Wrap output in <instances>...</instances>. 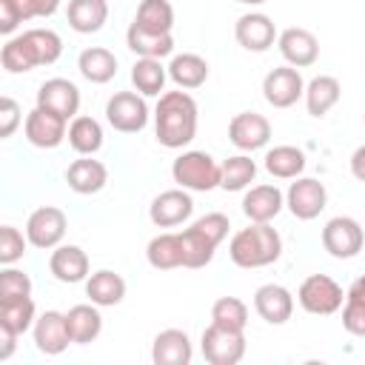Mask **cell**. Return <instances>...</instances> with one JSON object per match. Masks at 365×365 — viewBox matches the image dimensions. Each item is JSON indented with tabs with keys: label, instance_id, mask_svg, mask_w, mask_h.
Returning <instances> with one entry per match:
<instances>
[{
	"label": "cell",
	"instance_id": "26",
	"mask_svg": "<svg viewBox=\"0 0 365 365\" xmlns=\"http://www.w3.org/2000/svg\"><path fill=\"white\" fill-rule=\"evenodd\" d=\"M145 259L157 271L182 268L185 265V254H182V237H180V231H163V234L151 237L148 245H145Z\"/></svg>",
	"mask_w": 365,
	"mask_h": 365
},
{
	"label": "cell",
	"instance_id": "14",
	"mask_svg": "<svg viewBox=\"0 0 365 365\" xmlns=\"http://www.w3.org/2000/svg\"><path fill=\"white\" fill-rule=\"evenodd\" d=\"M194 214V200H191V191L185 188H168V191H160L151 205H148V220L157 225V228H177L182 222H188Z\"/></svg>",
	"mask_w": 365,
	"mask_h": 365
},
{
	"label": "cell",
	"instance_id": "32",
	"mask_svg": "<svg viewBox=\"0 0 365 365\" xmlns=\"http://www.w3.org/2000/svg\"><path fill=\"white\" fill-rule=\"evenodd\" d=\"M305 163H308L305 151L297 148V145H288V143L268 148L265 157H262V165L274 180H297V177H302Z\"/></svg>",
	"mask_w": 365,
	"mask_h": 365
},
{
	"label": "cell",
	"instance_id": "40",
	"mask_svg": "<svg viewBox=\"0 0 365 365\" xmlns=\"http://www.w3.org/2000/svg\"><path fill=\"white\" fill-rule=\"evenodd\" d=\"M211 322L231 328V331H245L248 325V305L240 297H220L211 305Z\"/></svg>",
	"mask_w": 365,
	"mask_h": 365
},
{
	"label": "cell",
	"instance_id": "24",
	"mask_svg": "<svg viewBox=\"0 0 365 365\" xmlns=\"http://www.w3.org/2000/svg\"><path fill=\"white\" fill-rule=\"evenodd\" d=\"M194 359L191 336L182 328H165L151 342V362L154 365H188Z\"/></svg>",
	"mask_w": 365,
	"mask_h": 365
},
{
	"label": "cell",
	"instance_id": "29",
	"mask_svg": "<svg viewBox=\"0 0 365 365\" xmlns=\"http://www.w3.org/2000/svg\"><path fill=\"white\" fill-rule=\"evenodd\" d=\"M77 71L83 74V80H88L94 86H106L117 74V57L106 46H88L77 57Z\"/></svg>",
	"mask_w": 365,
	"mask_h": 365
},
{
	"label": "cell",
	"instance_id": "25",
	"mask_svg": "<svg viewBox=\"0 0 365 365\" xmlns=\"http://www.w3.org/2000/svg\"><path fill=\"white\" fill-rule=\"evenodd\" d=\"M66 182L74 194L80 197H91V194H100L108 182V168L106 163L94 160V157H80L74 160L68 168H66Z\"/></svg>",
	"mask_w": 365,
	"mask_h": 365
},
{
	"label": "cell",
	"instance_id": "30",
	"mask_svg": "<svg viewBox=\"0 0 365 365\" xmlns=\"http://www.w3.org/2000/svg\"><path fill=\"white\" fill-rule=\"evenodd\" d=\"M168 80L177 88L194 91V88L205 86V80H208V60L200 57V54H194V51L174 54L171 63H168Z\"/></svg>",
	"mask_w": 365,
	"mask_h": 365
},
{
	"label": "cell",
	"instance_id": "22",
	"mask_svg": "<svg viewBox=\"0 0 365 365\" xmlns=\"http://www.w3.org/2000/svg\"><path fill=\"white\" fill-rule=\"evenodd\" d=\"M48 271L57 282H66V285H77V282H86L88 274H91V262H88V254L80 248V245H57L48 257Z\"/></svg>",
	"mask_w": 365,
	"mask_h": 365
},
{
	"label": "cell",
	"instance_id": "15",
	"mask_svg": "<svg viewBox=\"0 0 365 365\" xmlns=\"http://www.w3.org/2000/svg\"><path fill=\"white\" fill-rule=\"evenodd\" d=\"M228 140L234 148H240L245 154L259 151L271 143V123H268V117H262L257 111H240L228 123Z\"/></svg>",
	"mask_w": 365,
	"mask_h": 365
},
{
	"label": "cell",
	"instance_id": "43",
	"mask_svg": "<svg viewBox=\"0 0 365 365\" xmlns=\"http://www.w3.org/2000/svg\"><path fill=\"white\" fill-rule=\"evenodd\" d=\"M342 328L351 336L365 339V299L345 297V302H342Z\"/></svg>",
	"mask_w": 365,
	"mask_h": 365
},
{
	"label": "cell",
	"instance_id": "42",
	"mask_svg": "<svg viewBox=\"0 0 365 365\" xmlns=\"http://www.w3.org/2000/svg\"><path fill=\"white\" fill-rule=\"evenodd\" d=\"M29 245H31L29 237L23 231H17L14 225H3L0 228V262L3 265H14L17 259H23Z\"/></svg>",
	"mask_w": 365,
	"mask_h": 365
},
{
	"label": "cell",
	"instance_id": "44",
	"mask_svg": "<svg viewBox=\"0 0 365 365\" xmlns=\"http://www.w3.org/2000/svg\"><path fill=\"white\" fill-rule=\"evenodd\" d=\"M23 123V111H20V106H17V100L14 97H0V137L3 140H9L14 131H17V125Z\"/></svg>",
	"mask_w": 365,
	"mask_h": 365
},
{
	"label": "cell",
	"instance_id": "17",
	"mask_svg": "<svg viewBox=\"0 0 365 365\" xmlns=\"http://www.w3.org/2000/svg\"><path fill=\"white\" fill-rule=\"evenodd\" d=\"M277 48L282 54V60L294 68H308L319 60V40L314 31L302 29V26H288L279 31L277 37Z\"/></svg>",
	"mask_w": 365,
	"mask_h": 365
},
{
	"label": "cell",
	"instance_id": "39",
	"mask_svg": "<svg viewBox=\"0 0 365 365\" xmlns=\"http://www.w3.org/2000/svg\"><path fill=\"white\" fill-rule=\"evenodd\" d=\"M34 319H37V308H34V299L31 297L0 302V325H9L20 336L34 328Z\"/></svg>",
	"mask_w": 365,
	"mask_h": 365
},
{
	"label": "cell",
	"instance_id": "7",
	"mask_svg": "<svg viewBox=\"0 0 365 365\" xmlns=\"http://www.w3.org/2000/svg\"><path fill=\"white\" fill-rule=\"evenodd\" d=\"M151 108L140 91H114L106 103V120L120 134H140L148 125Z\"/></svg>",
	"mask_w": 365,
	"mask_h": 365
},
{
	"label": "cell",
	"instance_id": "21",
	"mask_svg": "<svg viewBox=\"0 0 365 365\" xmlns=\"http://www.w3.org/2000/svg\"><path fill=\"white\" fill-rule=\"evenodd\" d=\"M254 311L268 325H285L294 314V294L279 282H265L254 291Z\"/></svg>",
	"mask_w": 365,
	"mask_h": 365
},
{
	"label": "cell",
	"instance_id": "16",
	"mask_svg": "<svg viewBox=\"0 0 365 365\" xmlns=\"http://www.w3.org/2000/svg\"><path fill=\"white\" fill-rule=\"evenodd\" d=\"M234 37H237V43L245 51L262 54V51H268L277 43L279 31H277V26H274V20L268 14H262V11H245L234 23Z\"/></svg>",
	"mask_w": 365,
	"mask_h": 365
},
{
	"label": "cell",
	"instance_id": "37",
	"mask_svg": "<svg viewBox=\"0 0 365 365\" xmlns=\"http://www.w3.org/2000/svg\"><path fill=\"white\" fill-rule=\"evenodd\" d=\"M220 165H222V177H220V188L222 191H245L257 180V163L245 151L222 160Z\"/></svg>",
	"mask_w": 365,
	"mask_h": 365
},
{
	"label": "cell",
	"instance_id": "1",
	"mask_svg": "<svg viewBox=\"0 0 365 365\" xmlns=\"http://www.w3.org/2000/svg\"><path fill=\"white\" fill-rule=\"evenodd\" d=\"M197 120H200V108L197 100L185 91H163L157 106H154V134L157 143L163 148H185L194 137H197Z\"/></svg>",
	"mask_w": 365,
	"mask_h": 365
},
{
	"label": "cell",
	"instance_id": "33",
	"mask_svg": "<svg viewBox=\"0 0 365 365\" xmlns=\"http://www.w3.org/2000/svg\"><path fill=\"white\" fill-rule=\"evenodd\" d=\"M66 17L77 34H97L108 20V0H68Z\"/></svg>",
	"mask_w": 365,
	"mask_h": 365
},
{
	"label": "cell",
	"instance_id": "27",
	"mask_svg": "<svg viewBox=\"0 0 365 365\" xmlns=\"http://www.w3.org/2000/svg\"><path fill=\"white\" fill-rule=\"evenodd\" d=\"M86 297H88V302H94L100 308H114L125 297V279L111 268H100V271L88 274Z\"/></svg>",
	"mask_w": 365,
	"mask_h": 365
},
{
	"label": "cell",
	"instance_id": "5",
	"mask_svg": "<svg viewBox=\"0 0 365 365\" xmlns=\"http://www.w3.org/2000/svg\"><path fill=\"white\" fill-rule=\"evenodd\" d=\"M171 177L180 188L185 191H214L220 188V177H222V165L208 154V151H197V148H188L182 154L174 157L171 163Z\"/></svg>",
	"mask_w": 365,
	"mask_h": 365
},
{
	"label": "cell",
	"instance_id": "47",
	"mask_svg": "<svg viewBox=\"0 0 365 365\" xmlns=\"http://www.w3.org/2000/svg\"><path fill=\"white\" fill-rule=\"evenodd\" d=\"M234 3H242V6H262V3H268V0H234Z\"/></svg>",
	"mask_w": 365,
	"mask_h": 365
},
{
	"label": "cell",
	"instance_id": "35",
	"mask_svg": "<svg viewBox=\"0 0 365 365\" xmlns=\"http://www.w3.org/2000/svg\"><path fill=\"white\" fill-rule=\"evenodd\" d=\"M125 46L137 54V57H154V60H163V57H174V37L171 34H157V31H145L140 26H128L125 31Z\"/></svg>",
	"mask_w": 365,
	"mask_h": 365
},
{
	"label": "cell",
	"instance_id": "48",
	"mask_svg": "<svg viewBox=\"0 0 365 365\" xmlns=\"http://www.w3.org/2000/svg\"><path fill=\"white\" fill-rule=\"evenodd\" d=\"M362 120H365V114H362Z\"/></svg>",
	"mask_w": 365,
	"mask_h": 365
},
{
	"label": "cell",
	"instance_id": "11",
	"mask_svg": "<svg viewBox=\"0 0 365 365\" xmlns=\"http://www.w3.org/2000/svg\"><path fill=\"white\" fill-rule=\"evenodd\" d=\"M325 205H328V188L317 177H297L285 191V208L302 222L317 220L325 211Z\"/></svg>",
	"mask_w": 365,
	"mask_h": 365
},
{
	"label": "cell",
	"instance_id": "3",
	"mask_svg": "<svg viewBox=\"0 0 365 365\" xmlns=\"http://www.w3.org/2000/svg\"><path fill=\"white\" fill-rule=\"evenodd\" d=\"M282 257V237L271 222H248L231 234L228 259L237 268H265Z\"/></svg>",
	"mask_w": 365,
	"mask_h": 365
},
{
	"label": "cell",
	"instance_id": "19",
	"mask_svg": "<svg viewBox=\"0 0 365 365\" xmlns=\"http://www.w3.org/2000/svg\"><path fill=\"white\" fill-rule=\"evenodd\" d=\"M37 106L48 108L71 123L80 111V88L66 77H51L46 83H40V88H37Z\"/></svg>",
	"mask_w": 365,
	"mask_h": 365
},
{
	"label": "cell",
	"instance_id": "6",
	"mask_svg": "<svg viewBox=\"0 0 365 365\" xmlns=\"http://www.w3.org/2000/svg\"><path fill=\"white\" fill-rule=\"evenodd\" d=\"M297 302L302 311L314 314V317H331L336 311H342L345 302V291L342 285L328 277V274H311L299 282L297 288Z\"/></svg>",
	"mask_w": 365,
	"mask_h": 365
},
{
	"label": "cell",
	"instance_id": "38",
	"mask_svg": "<svg viewBox=\"0 0 365 365\" xmlns=\"http://www.w3.org/2000/svg\"><path fill=\"white\" fill-rule=\"evenodd\" d=\"M134 26L157 34H171L174 29V6L168 0H140L137 14L131 20Z\"/></svg>",
	"mask_w": 365,
	"mask_h": 365
},
{
	"label": "cell",
	"instance_id": "31",
	"mask_svg": "<svg viewBox=\"0 0 365 365\" xmlns=\"http://www.w3.org/2000/svg\"><path fill=\"white\" fill-rule=\"evenodd\" d=\"M342 97V86L331 74H317L314 80L305 83V108L311 117H325Z\"/></svg>",
	"mask_w": 365,
	"mask_h": 365
},
{
	"label": "cell",
	"instance_id": "36",
	"mask_svg": "<svg viewBox=\"0 0 365 365\" xmlns=\"http://www.w3.org/2000/svg\"><path fill=\"white\" fill-rule=\"evenodd\" d=\"M103 125L100 120L88 117V114H77L71 123H68V145L80 154V157H94L100 148H103Z\"/></svg>",
	"mask_w": 365,
	"mask_h": 365
},
{
	"label": "cell",
	"instance_id": "18",
	"mask_svg": "<svg viewBox=\"0 0 365 365\" xmlns=\"http://www.w3.org/2000/svg\"><path fill=\"white\" fill-rule=\"evenodd\" d=\"M31 336H34V348L40 354H46V356L63 354L71 345L66 314H60V311H43V314H37L34 328H31Z\"/></svg>",
	"mask_w": 365,
	"mask_h": 365
},
{
	"label": "cell",
	"instance_id": "4",
	"mask_svg": "<svg viewBox=\"0 0 365 365\" xmlns=\"http://www.w3.org/2000/svg\"><path fill=\"white\" fill-rule=\"evenodd\" d=\"M228 228H231V220L220 211H211V214L194 220L188 228H182L180 231L182 254H185L182 268H205L214 259L220 242L228 237Z\"/></svg>",
	"mask_w": 365,
	"mask_h": 365
},
{
	"label": "cell",
	"instance_id": "28",
	"mask_svg": "<svg viewBox=\"0 0 365 365\" xmlns=\"http://www.w3.org/2000/svg\"><path fill=\"white\" fill-rule=\"evenodd\" d=\"M66 322H68V334L74 345H88L103 334V314H100V305L94 302L71 305L66 311Z\"/></svg>",
	"mask_w": 365,
	"mask_h": 365
},
{
	"label": "cell",
	"instance_id": "2",
	"mask_svg": "<svg viewBox=\"0 0 365 365\" xmlns=\"http://www.w3.org/2000/svg\"><path fill=\"white\" fill-rule=\"evenodd\" d=\"M63 54V37L54 29H26L0 48V66L9 74H26L37 66H51Z\"/></svg>",
	"mask_w": 365,
	"mask_h": 365
},
{
	"label": "cell",
	"instance_id": "8",
	"mask_svg": "<svg viewBox=\"0 0 365 365\" xmlns=\"http://www.w3.org/2000/svg\"><path fill=\"white\" fill-rule=\"evenodd\" d=\"M319 240H322V248L334 259H354L365 245V231H362L359 220L339 214V217H331L322 225Z\"/></svg>",
	"mask_w": 365,
	"mask_h": 365
},
{
	"label": "cell",
	"instance_id": "9",
	"mask_svg": "<svg viewBox=\"0 0 365 365\" xmlns=\"http://www.w3.org/2000/svg\"><path fill=\"white\" fill-rule=\"evenodd\" d=\"M66 231H68V217L57 205H40L26 220V237L31 248H40V251H54L63 242Z\"/></svg>",
	"mask_w": 365,
	"mask_h": 365
},
{
	"label": "cell",
	"instance_id": "10",
	"mask_svg": "<svg viewBox=\"0 0 365 365\" xmlns=\"http://www.w3.org/2000/svg\"><path fill=\"white\" fill-rule=\"evenodd\" d=\"M200 351L208 365H237L245 356V331L208 325L200 336Z\"/></svg>",
	"mask_w": 365,
	"mask_h": 365
},
{
	"label": "cell",
	"instance_id": "23",
	"mask_svg": "<svg viewBox=\"0 0 365 365\" xmlns=\"http://www.w3.org/2000/svg\"><path fill=\"white\" fill-rule=\"evenodd\" d=\"M60 9V0H0V34L14 37L20 23L34 17H51Z\"/></svg>",
	"mask_w": 365,
	"mask_h": 365
},
{
	"label": "cell",
	"instance_id": "45",
	"mask_svg": "<svg viewBox=\"0 0 365 365\" xmlns=\"http://www.w3.org/2000/svg\"><path fill=\"white\" fill-rule=\"evenodd\" d=\"M17 331H11L9 325H0V362H6L11 354H14V348H17Z\"/></svg>",
	"mask_w": 365,
	"mask_h": 365
},
{
	"label": "cell",
	"instance_id": "12",
	"mask_svg": "<svg viewBox=\"0 0 365 365\" xmlns=\"http://www.w3.org/2000/svg\"><path fill=\"white\" fill-rule=\"evenodd\" d=\"M262 97L274 108H291L299 97H305V80L294 66H277L262 77Z\"/></svg>",
	"mask_w": 365,
	"mask_h": 365
},
{
	"label": "cell",
	"instance_id": "46",
	"mask_svg": "<svg viewBox=\"0 0 365 365\" xmlns=\"http://www.w3.org/2000/svg\"><path fill=\"white\" fill-rule=\"evenodd\" d=\"M348 163H351V174H354L359 182H365V143L354 148V154H351Z\"/></svg>",
	"mask_w": 365,
	"mask_h": 365
},
{
	"label": "cell",
	"instance_id": "20",
	"mask_svg": "<svg viewBox=\"0 0 365 365\" xmlns=\"http://www.w3.org/2000/svg\"><path fill=\"white\" fill-rule=\"evenodd\" d=\"M282 208H285V194L274 182L251 185L242 194V214L248 217V222H274Z\"/></svg>",
	"mask_w": 365,
	"mask_h": 365
},
{
	"label": "cell",
	"instance_id": "41",
	"mask_svg": "<svg viewBox=\"0 0 365 365\" xmlns=\"http://www.w3.org/2000/svg\"><path fill=\"white\" fill-rule=\"evenodd\" d=\"M31 297V277L14 265H3L0 271V302Z\"/></svg>",
	"mask_w": 365,
	"mask_h": 365
},
{
	"label": "cell",
	"instance_id": "13",
	"mask_svg": "<svg viewBox=\"0 0 365 365\" xmlns=\"http://www.w3.org/2000/svg\"><path fill=\"white\" fill-rule=\"evenodd\" d=\"M23 134L34 148H57L68 137V120L34 106L23 120Z\"/></svg>",
	"mask_w": 365,
	"mask_h": 365
},
{
	"label": "cell",
	"instance_id": "34",
	"mask_svg": "<svg viewBox=\"0 0 365 365\" xmlns=\"http://www.w3.org/2000/svg\"><path fill=\"white\" fill-rule=\"evenodd\" d=\"M165 80H168V66H163V60H154V57H137L134 60L131 86L143 97H160L165 91Z\"/></svg>",
	"mask_w": 365,
	"mask_h": 365
}]
</instances>
